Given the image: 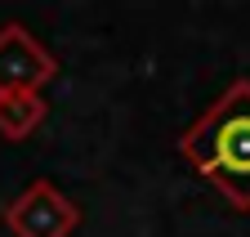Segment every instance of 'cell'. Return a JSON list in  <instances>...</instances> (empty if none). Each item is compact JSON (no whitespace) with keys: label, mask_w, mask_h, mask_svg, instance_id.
Returning a JSON list of instances; mask_svg holds the SVG:
<instances>
[{"label":"cell","mask_w":250,"mask_h":237,"mask_svg":"<svg viewBox=\"0 0 250 237\" xmlns=\"http://www.w3.org/2000/svg\"><path fill=\"white\" fill-rule=\"evenodd\" d=\"M5 228L14 237H72L81 228V206L49 179H31L9 206Z\"/></svg>","instance_id":"obj_2"},{"label":"cell","mask_w":250,"mask_h":237,"mask_svg":"<svg viewBox=\"0 0 250 237\" xmlns=\"http://www.w3.org/2000/svg\"><path fill=\"white\" fill-rule=\"evenodd\" d=\"M49 116V103L41 99V90H9L0 94V134L22 143L41 130V121Z\"/></svg>","instance_id":"obj_4"},{"label":"cell","mask_w":250,"mask_h":237,"mask_svg":"<svg viewBox=\"0 0 250 237\" xmlns=\"http://www.w3.org/2000/svg\"><path fill=\"white\" fill-rule=\"evenodd\" d=\"M58 76V58L27 32L22 22L0 27V94L9 90H41Z\"/></svg>","instance_id":"obj_3"},{"label":"cell","mask_w":250,"mask_h":237,"mask_svg":"<svg viewBox=\"0 0 250 237\" xmlns=\"http://www.w3.org/2000/svg\"><path fill=\"white\" fill-rule=\"evenodd\" d=\"M179 152L237 211H250V81H232L224 99L183 130Z\"/></svg>","instance_id":"obj_1"}]
</instances>
